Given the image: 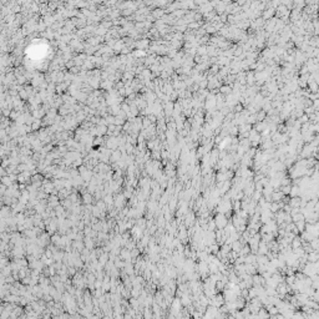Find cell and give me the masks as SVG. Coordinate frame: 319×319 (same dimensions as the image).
<instances>
[{"label":"cell","instance_id":"6da1fadb","mask_svg":"<svg viewBox=\"0 0 319 319\" xmlns=\"http://www.w3.org/2000/svg\"><path fill=\"white\" fill-rule=\"evenodd\" d=\"M1 313H3V308L0 307V314H1Z\"/></svg>","mask_w":319,"mask_h":319}]
</instances>
